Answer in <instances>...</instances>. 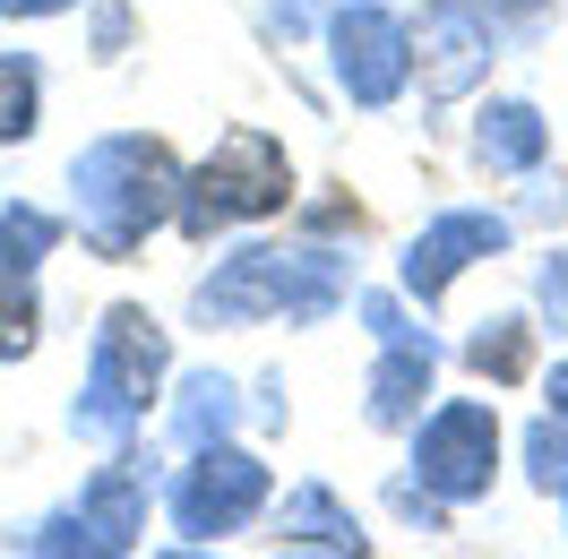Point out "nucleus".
<instances>
[{"label": "nucleus", "instance_id": "f257e3e1", "mask_svg": "<svg viewBox=\"0 0 568 559\" xmlns=\"http://www.w3.org/2000/svg\"><path fill=\"white\" fill-rule=\"evenodd\" d=\"M173 207H181V173L155 139H104V146L78 155V224H87L95 250L121 258V250L146 242Z\"/></svg>", "mask_w": 568, "mask_h": 559}, {"label": "nucleus", "instance_id": "f03ea898", "mask_svg": "<svg viewBox=\"0 0 568 559\" xmlns=\"http://www.w3.org/2000/svg\"><path fill=\"white\" fill-rule=\"evenodd\" d=\"M293 199V164L267 130H233L199 173L181 181V224L215 233V224H242V215H276Z\"/></svg>", "mask_w": 568, "mask_h": 559}, {"label": "nucleus", "instance_id": "7ed1b4c3", "mask_svg": "<svg viewBox=\"0 0 568 559\" xmlns=\"http://www.w3.org/2000/svg\"><path fill=\"white\" fill-rule=\"evenodd\" d=\"M327 258H284V250H242L224 276L199 284V318H276V311H327Z\"/></svg>", "mask_w": 568, "mask_h": 559}, {"label": "nucleus", "instance_id": "20e7f679", "mask_svg": "<svg viewBox=\"0 0 568 559\" xmlns=\"http://www.w3.org/2000/svg\"><path fill=\"white\" fill-rule=\"evenodd\" d=\"M164 370V336H155V318L146 311H112L104 318V345H95V387H87V405H78V430H121V421L146 405V387Z\"/></svg>", "mask_w": 568, "mask_h": 559}, {"label": "nucleus", "instance_id": "39448f33", "mask_svg": "<svg viewBox=\"0 0 568 559\" xmlns=\"http://www.w3.org/2000/svg\"><path fill=\"white\" fill-rule=\"evenodd\" d=\"M499 465V414L491 405H439L414 439V474L430 499H483Z\"/></svg>", "mask_w": 568, "mask_h": 559}, {"label": "nucleus", "instance_id": "423d86ee", "mask_svg": "<svg viewBox=\"0 0 568 559\" xmlns=\"http://www.w3.org/2000/svg\"><path fill=\"white\" fill-rule=\"evenodd\" d=\"M258 499H267V465L242 456V448H207L190 474H181V490H173V525L190 533V542H207V533H233Z\"/></svg>", "mask_w": 568, "mask_h": 559}, {"label": "nucleus", "instance_id": "0eeeda50", "mask_svg": "<svg viewBox=\"0 0 568 559\" xmlns=\"http://www.w3.org/2000/svg\"><path fill=\"white\" fill-rule=\"evenodd\" d=\"M405 70H414V35L388 9H345L336 18V78H345L354 104H388L405 87Z\"/></svg>", "mask_w": 568, "mask_h": 559}, {"label": "nucleus", "instance_id": "6e6552de", "mask_svg": "<svg viewBox=\"0 0 568 559\" xmlns=\"http://www.w3.org/2000/svg\"><path fill=\"white\" fill-rule=\"evenodd\" d=\"M499 242H508V224H499V215H439L423 242L405 250V293L439 302V293H448V284H457L474 258H491Z\"/></svg>", "mask_w": 568, "mask_h": 559}, {"label": "nucleus", "instance_id": "1a4fd4ad", "mask_svg": "<svg viewBox=\"0 0 568 559\" xmlns=\"http://www.w3.org/2000/svg\"><path fill=\"white\" fill-rule=\"evenodd\" d=\"M414 52H423V95H465L483 78V61H491V27L474 9H457V0H439V9H423Z\"/></svg>", "mask_w": 568, "mask_h": 559}, {"label": "nucleus", "instance_id": "9d476101", "mask_svg": "<svg viewBox=\"0 0 568 559\" xmlns=\"http://www.w3.org/2000/svg\"><path fill=\"white\" fill-rule=\"evenodd\" d=\"M474 146H483V164H499V173H526L534 155H542V112L534 104H491L483 130H474Z\"/></svg>", "mask_w": 568, "mask_h": 559}, {"label": "nucleus", "instance_id": "9b49d317", "mask_svg": "<svg viewBox=\"0 0 568 559\" xmlns=\"http://www.w3.org/2000/svg\"><path fill=\"white\" fill-rule=\"evenodd\" d=\"M423 387H430V345L388 353V362H379V379H371V421H405Z\"/></svg>", "mask_w": 568, "mask_h": 559}, {"label": "nucleus", "instance_id": "f8f14e48", "mask_svg": "<svg viewBox=\"0 0 568 559\" xmlns=\"http://www.w3.org/2000/svg\"><path fill=\"white\" fill-rule=\"evenodd\" d=\"M43 112V78L27 52H0V139H27Z\"/></svg>", "mask_w": 568, "mask_h": 559}, {"label": "nucleus", "instance_id": "ddd939ff", "mask_svg": "<svg viewBox=\"0 0 568 559\" xmlns=\"http://www.w3.org/2000/svg\"><path fill=\"white\" fill-rule=\"evenodd\" d=\"M293 525H311L302 542H327V551H362L354 517H336V499H327V490H302V499H293Z\"/></svg>", "mask_w": 568, "mask_h": 559}, {"label": "nucleus", "instance_id": "4468645a", "mask_svg": "<svg viewBox=\"0 0 568 559\" xmlns=\"http://www.w3.org/2000/svg\"><path fill=\"white\" fill-rule=\"evenodd\" d=\"M95 517H104V551H121V542L139 533V490H130V474H104V482H95Z\"/></svg>", "mask_w": 568, "mask_h": 559}, {"label": "nucleus", "instance_id": "2eb2a0df", "mask_svg": "<svg viewBox=\"0 0 568 559\" xmlns=\"http://www.w3.org/2000/svg\"><path fill=\"white\" fill-rule=\"evenodd\" d=\"M474 370H483V379H517V370H526V327L499 318L491 336H474Z\"/></svg>", "mask_w": 568, "mask_h": 559}, {"label": "nucleus", "instance_id": "dca6fc26", "mask_svg": "<svg viewBox=\"0 0 568 559\" xmlns=\"http://www.w3.org/2000/svg\"><path fill=\"white\" fill-rule=\"evenodd\" d=\"M27 345H36V302H27V284H18V302H0V362L27 353Z\"/></svg>", "mask_w": 568, "mask_h": 559}, {"label": "nucleus", "instance_id": "f3484780", "mask_svg": "<svg viewBox=\"0 0 568 559\" xmlns=\"http://www.w3.org/2000/svg\"><path fill=\"white\" fill-rule=\"evenodd\" d=\"M534 482H542V490H560V482H568V439L534 430Z\"/></svg>", "mask_w": 568, "mask_h": 559}, {"label": "nucleus", "instance_id": "a211bd4d", "mask_svg": "<svg viewBox=\"0 0 568 559\" xmlns=\"http://www.w3.org/2000/svg\"><path fill=\"white\" fill-rule=\"evenodd\" d=\"M9 18H52V9H70V0H0Z\"/></svg>", "mask_w": 568, "mask_h": 559}, {"label": "nucleus", "instance_id": "6ab92c4d", "mask_svg": "<svg viewBox=\"0 0 568 559\" xmlns=\"http://www.w3.org/2000/svg\"><path fill=\"white\" fill-rule=\"evenodd\" d=\"M499 18H534V9H542V0H491Z\"/></svg>", "mask_w": 568, "mask_h": 559}, {"label": "nucleus", "instance_id": "aec40b11", "mask_svg": "<svg viewBox=\"0 0 568 559\" xmlns=\"http://www.w3.org/2000/svg\"><path fill=\"white\" fill-rule=\"evenodd\" d=\"M551 311L568 318V276H560V267H551Z\"/></svg>", "mask_w": 568, "mask_h": 559}, {"label": "nucleus", "instance_id": "412c9836", "mask_svg": "<svg viewBox=\"0 0 568 559\" xmlns=\"http://www.w3.org/2000/svg\"><path fill=\"white\" fill-rule=\"evenodd\" d=\"M551 405H560V414H568V362H560V370H551Z\"/></svg>", "mask_w": 568, "mask_h": 559}]
</instances>
